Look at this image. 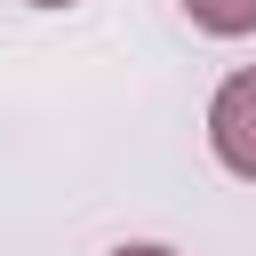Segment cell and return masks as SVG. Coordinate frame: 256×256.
I'll return each mask as SVG.
<instances>
[{
  "label": "cell",
  "mask_w": 256,
  "mask_h": 256,
  "mask_svg": "<svg viewBox=\"0 0 256 256\" xmlns=\"http://www.w3.org/2000/svg\"><path fill=\"white\" fill-rule=\"evenodd\" d=\"M184 16H192L200 32H216V40L256 32V0H184Z\"/></svg>",
  "instance_id": "7a4b0ae2"
},
{
  "label": "cell",
  "mask_w": 256,
  "mask_h": 256,
  "mask_svg": "<svg viewBox=\"0 0 256 256\" xmlns=\"http://www.w3.org/2000/svg\"><path fill=\"white\" fill-rule=\"evenodd\" d=\"M208 144H216V160H224L232 176L256 184V64L216 88V104H208Z\"/></svg>",
  "instance_id": "6da1fadb"
},
{
  "label": "cell",
  "mask_w": 256,
  "mask_h": 256,
  "mask_svg": "<svg viewBox=\"0 0 256 256\" xmlns=\"http://www.w3.org/2000/svg\"><path fill=\"white\" fill-rule=\"evenodd\" d=\"M32 8H72V0H32Z\"/></svg>",
  "instance_id": "277c9868"
},
{
  "label": "cell",
  "mask_w": 256,
  "mask_h": 256,
  "mask_svg": "<svg viewBox=\"0 0 256 256\" xmlns=\"http://www.w3.org/2000/svg\"><path fill=\"white\" fill-rule=\"evenodd\" d=\"M112 256H176V248H152V240H128V248H112Z\"/></svg>",
  "instance_id": "3957f363"
}]
</instances>
